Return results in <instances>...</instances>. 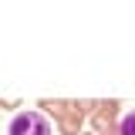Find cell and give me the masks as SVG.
<instances>
[{
  "label": "cell",
  "mask_w": 135,
  "mask_h": 135,
  "mask_svg": "<svg viewBox=\"0 0 135 135\" xmlns=\"http://www.w3.org/2000/svg\"><path fill=\"white\" fill-rule=\"evenodd\" d=\"M7 135H51V122L41 112H20V115H14Z\"/></svg>",
  "instance_id": "6da1fadb"
},
{
  "label": "cell",
  "mask_w": 135,
  "mask_h": 135,
  "mask_svg": "<svg viewBox=\"0 0 135 135\" xmlns=\"http://www.w3.org/2000/svg\"><path fill=\"white\" fill-rule=\"evenodd\" d=\"M118 135H135V112H128V115L122 118V128H118Z\"/></svg>",
  "instance_id": "7a4b0ae2"
}]
</instances>
